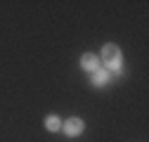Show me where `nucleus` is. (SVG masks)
Instances as JSON below:
<instances>
[{
    "instance_id": "1",
    "label": "nucleus",
    "mask_w": 149,
    "mask_h": 142,
    "mask_svg": "<svg viewBox=\"0 0 149 142\" xmlns=\"http://www.w3.org/2000/svg\"><path fill=\"white\" fill-rule=\"evenodd\" d=\"M100 62H104L107 71L111 74V71H116V74H121V69H123V55H121V47H116L114 43H107L102 47V57Z\"/></svg>"
},
{
    "instance_id": "2",
    "label": "nucleus",
    "mask_w": 149,
    "mask_h": 142,
    "mask_svg": "<svg viewBox=\"0 0 149 142\" xmlns=\"http://www.w3.org/2000/svg\"><path fill=\"white\" fill-rule=\"evenodd\" d=\"M62 130H64L66 137H78V135L85 130V123H83V118H78V116H71V118H66V121L62 123Z\"/></svg>"
},
{
    "instance_id": "3",
    "label": "nucleus",
    "mask_w": 149,
    "mask_h": 142,
    "mask_svg": "<svg viewBox=\"0 0 149 142\" xmlns=\"http://www.w3.org/2000/svg\"><path fill=\"white\" fill-rule=\"evenodd\" d=\"M81 66H83L85 71H97V69H100V57L92 55V52H85V55L81 57Z\"/></svg>"
},
{
    "instance_id": "4",
    "label": "nucleus",
    "mask_w": 149,
    "mask_h": 142,
    "mask_svg": "<svg viewBox=\"0 0 149 142\" xmlns=\"http://www.w3.org/2000/svg\"><path fill=\"white\" fill-rule=\"evenodd\" d=\"M107 83H109V71H107V69L92 71V85H95V88H104Z\"/></svg>"
},
{
    "instance_id": "5",
    "label": "nucleus",
    "mask_w": 149,
    "mask_h": 142,
    "mask_svg": "<svg viewBox=\"0 0 149 142\" xmlns=\"http://www.w3.org/2000/svg\"><path fill=\"white\" fill-rule=\"evenodd\" d=\"M45 128H47L50 133H59V128H62L59 116H57V114H50V116L45 118Z\"/></svg>"
}]
</instances>
